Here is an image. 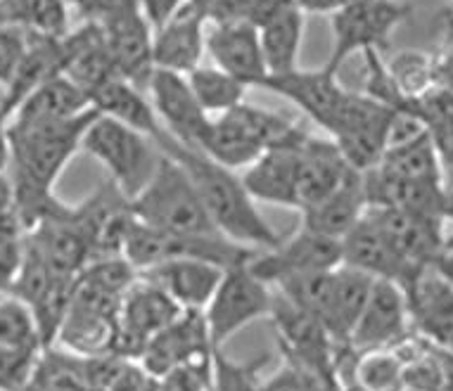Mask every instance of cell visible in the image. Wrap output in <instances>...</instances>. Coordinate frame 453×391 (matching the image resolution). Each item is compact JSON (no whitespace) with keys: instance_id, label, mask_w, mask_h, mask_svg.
Listing matches in <instances>:
<instances>
[{"instance_id":"8fae6325","label":"cell","mask_w":453,"mask_h":391,"mask_svg":"<svg viewBox=\"0 0 453 391\" xmlns=\"http://www.w3.org/2000/svg\"><path fill=\"white\" fill-rule=\"evenodd\" d=\"M103 27L107 50H110L114 72L135 88L148 93V83L155 74V58H152V36L155 29L145 19L138 3L110 12L96 19Z\"/></svg>"},{"instance_id":"4316f807","label":"cell","mask_w":453,"mask_h":391,"mask_svg":"<svg viewBox=\"0 0 453 391\" xmlns=\"http://www.w3.org/2000/svg\"><path fill=\"white\" fill-rule=\"evenodd\" d=\"M368 211V195H365V178L358 171H351L333 195L313 207L299 211L302 228L311 230L316 235L340 240L357 226Z\"/></svg>"},{"instance_id":"8d00e7d4","label":"cell","mask_w":453,"mask_h":391,"mask_svg":"<svg viewBox=\"0 0 453 391\" xmlns=\"http://www.w3.org/2000/svg\"><path fill=\"white\" fill-rule=\"evenodd\" d=\"M333 271H319V273H304L278 282V295L288 299L292 306L304 310L309 316L319 318L323 323L330 302V289H333Z\"/></svg>"},{"instance_id":"ee69618b","label":"cell","mask_w":453,"mask_h":391,"mask_svg":"<svg viewBox=\"0 0 453 391\" xmlns=\"http://www.w3.org/2000/svg\"><path fill=\"white\" fill-rule=\"evenodd\" d=\"M27 48V31L17 27H0V86H8Z\"/></svg>"},{"instance_id":"484cf974","label":"cell","mask_w":453,"mask_h":391,"mask_svg":"<svg viewBox=\"0 0 453 391\" xmlns=\"http://www.w3.org/2000/svg\"><path fill=\"white\" fill-rule=\"evenodd\" d=\"M409 310L420 333L453 354V285L437 268H425L406 289Z\"/></svg>"},{"instance_id":"f907efd6","label":"cell","mask_w":453,"mask_h":391,"mask_svg":"<svg viewBox=\"0 0 453 391\" xmlns=\"http://www.w3.org/2000/svg\"><path fill=\"white\" fill-rule=\"evenodd\" d=\"M67 3L79 8V12L86 19H100V17L110 15V12L124 8V5L138 3V0H67Z\"/></svg>"},{"instance_id":"cb8c5ba5","label":"cell","mask_w":453,"mask_h":391,"mask_svg":"<svg viewBox=\"0 0 453 391\" xmlns=\"http://www.w3.org/2000/svg\"><path fill=\"white\" fill-rule=\"evenodd\" d=\"M306 135L292 145L266 150L257 162L247 166V171L240 178H242V183H245L254 202L297 209L299 148L306 141Z\"/></svg>"},{"instance_id":"74e56055","label":"cell","mask_w":453,"mask_h":391,"mask_svg":"<svg viewBox=\"0 0 453 391\" xmlns=\"http://www.w3.org/2000/svg\"><path fill=\"white\" fill-rule=\"evenodd\" d=\"M387 72L406 103H416L427 90L434 88L432 55L427 52L402 50L387 62Z\"/></svg>"},{"instance_id":"52a82bcc","label":"cell","mask_w":453,"mask_h":391,"mask_svg":"<svg viewBox=\"0 0 453 391\" xmlns=\"http://www.w3.org/2000/svg\"><path fill=\"white\" fill-rule=\"evenodd\" d=\"M385 104L364 93H347L342 107L327 126L330 141L342 152L344 162L358 173H368L382 162L387 152V128L392 114Z\"/></svg>"},{"instance_id":"816d5d0a","label":"cell","mask_w":453,"mask_h":391,"mask_svg":"<svg viewBox=\"0 0 453 391\" xmlns=\"http://www.w3.org/2000/svg\"><path fill=\"white\" fill-rule=\"evenodd\" d=\"M302 12H313V15H334L337 10L349 5L351 0H295Z\"/></svg>"},{"instance_id":"11a10c76","label":"cell","mask_w":453,"mask_h":391,"mask_svg":"<svg viewBox=\"0 0 453 391\" xmlns=\"http://www.w3.org/2000/svg\"><path fill=\"white\" fill-rule=\"evenodd\" d=\"M5 24H8V22H5V15H3V10H0V27H5Z\"/></svg>"},{"instance_id":"9a60e30c","label":"cell","mask_w":453,"mask_h":391,"mask_svg":"<svg viewBox=\"0 0 453 391\" xmlns=\"http://www.w3.org/2000/svg\"><path fill=\"white\" fill-rule=\"evenodd\" d=\"M365 216L382 230V235L411 266L432 268L444 254V218L392 207H368Z\"/></svg>"},{"instance_id":"7bdbcfd3","label":"cell","mask_w":453,"mask_h":391,"mask_svg":"<svg viewBox=\"0 0 453 391\" xmlns=\"http://www.w3.org/2000/svg\"><path fill=\"white\" fill-rule=\"evenodd\" d=\"M207 24L247 22L252 0H188Z\"/></svg>"},{"instance_id":"4fadbf2b","label":"cell","mask_w":453,"mask_h":391,"mask_svg":"<svg viewBox=\"0 0 453 391\" xmlns=\"http://www.w3.org/2000/svg\"><path fill=\"white\" fill-rule=\"evenodd\" d=\"M148 96L164 131L183 148L200 150L211 117L200 107L186 76L155 69L148 83Z\"/></svg>"},{"instance_id":"6da1fadb","label":"cell","mask_w":453,"mask_h":391,"mask_svg":"<svg viewBox=\"0 0 453 391\" xmlns=\"http://www.w3.org/2000/svg\"><path fill=\"white\" fill-rule=\"evenodd\" d=\"M96 117L97 111L90 110L81 117L52 124H8V176L15 188L17 216L24 233L34 230L38 223L62 209V202L55 197L52 188L72 157L81 150L83 135Z\"/></svg>"},{"instance_id":"ba28073f","label":"cell","mask_w":453,"mask_h":391,"mask_svg":"<svg viewBox=\"0 0 453 391\" xmlns=\"http://www.w3.org/2000/svg\"><path fill=\"white\" fill-rule=\"evenodd\" d=\"M275 333L280 340L282 354H288V363L311 372L327 389H340L337 382V363H334V341L326 325L319 318L309 316L297 306H292L280 295L273 296L271 313Z\"/></svg>"},{"instance_id":"7a4b0ae2","label":"cell","mask_w":453,"mask_h":391,"mask_svg":"<svg viewBox=\"0 0 453 391\" xmlns=\"http://www.w3.org/2000/svg\"><path fill=\"white\" fill-rule=\"evenodd\" d=\"M155 145L186 169L219 235L257 251L273 249L280 242L282 237L261 216L257 202L235 171L216 164L200 150L183 148L166 131L157 138Z\"/></svg>"},{"instance_id":"681fc988","label":"cell","mask_w":453,"mask_h":391,"mask_svg":"<svg viewBox=\"0 0 453 391\" xmlns=\"http://www.w3.org/2000/svg\"><path fill=\"white\" fill-rule=\"evenodd\" d=\"M432 74L437 88L453 93V41L439 55H432Z\"/></svg>"},{"instance_id":"4dcf8cb0","label":"cell","mask_w":453,"mask_h":391,"mask_svg":"<svg viewBox=\"0 0 453 391\" xmlns=\"http://www.w3.org/2000/svg\"><path fill=\"white\" fill-rule=\"evenodd\" d=\"M304 38V12L292 8L259 29L261 55L268 74H288L297 69L299 50Z\"/></svg>"},{"instance_id":"bcb514c9","label":"cell","mask_w":453,"mask_h":391,"mask_svg":"<svg viewBox=\"0 0 453 391\" xmlns=\"http://www.w3.org/2000/svg\"><path fill=\"white\" fill-rule=\"evenodd\" d=\"M297 8V3L295 0H252V8H250V17H247V22L261 29L264 24H268L275 17H280L282 12H288V10Z\"/></svg>"},{"instance_id":"7c38bea8","label":"cell","mask_w":453,"mask_h":391,"mask_svg":"<svg viewBox=\"0 0 453 391\" xmlns=\"http://www.w3.org/2000/svg\"><path fill=\"white\" fill-rule=\"evenodd\" d=\"M337 266H342V242L304 228L250 261V271L268 288L295 275L333 271Z\"/></svg>"},{"instance_id":"c3c4849f","label":"cell","mask_w":453,"mask_h":391,"mask_svg":"<svg viewBox=\"0 0 453 391\" xmlns=\"http://www.w3.org/2000/svg\"><path fill=\"white\" fill-rule=\"evenodd\" d=\"M138 3H141L145 19L152 24V29L162 27L164 22H169L186 5V0H138Z\"/></svg>"},{"instance_id":"83f0119b","label":"cell","mask_w":453,"mask_h":391,"mask_svg":"<svg viewBox=\"0 0 453 391\" xmlns=\"http://www.w3.org/2000/svg\"><path fill=\"white\" fill-rule=\"evenodd\" d=\"M90 97L83 93L74 81H69L67 76H55L41 88L31 93L19 110L12 114L8 124L15 126H36V124H52V121H67L90 111Z\"/></svg>"},{"instance_id":"9c48e42d","label":"cell","mask_w":453,"mask_h":391,"mask_svg":"<svg viewBox=\"0 0 453 391\" xmlns=\"http://www.w3.org/2000/svg\"><path fill=\"white\" fill-rule=\"evenodd\" d=\"M273 296L266 282H261L250 271V264L226 268L211 302L202 310L211 344L219 349L242 327L268 316L273 306Z\"/></svg>"},{"instance_id":"836d02e7","label":"cell","mask_w":453,"mask_h":391,"mask_svg":"<svg viewBox=\"0 0 453 391\" xmlns=\"http://www.w3.org/2000/svg\"><path fill=\"white\" fill-rule=\"evenodd\" d=\"M193 96L209 117H221L245 103V83L219 67H197L186 76Z\"/></svg>"},{"instance_id":"44dd1931","label":"cell","mask_w":453,"mask_h":391,"mask_svg":"<svg viewBox=\"0 0 453 391\" xmlns=\"http://www.w3.org/2000/svg\"><path fill=\"white\" fill-rule=\"evenodd\" d=\"M226 268L202 258H169L141 271V278L164 289L183 310H204Z\"/></svg>"},{"instance_id":"ac0fdd59","label":"cell","mask_w":453,"mask_h":391,"mask_svg":"<svg viewBox=\"0 0 453 391\" xmlns=\"http://www.w3.org/2000/svg\"><path fill=\"white\" fill-rule=\"evenodd\" d=\"M214 349L204 313L202 310H183L166 330H162L155 340L150 341L138 365L148 375L162 377L172 368L209 358L214 354Z\"/></svg>"},{"instance_id":"f5cc1de1","label":"cell","mask_w":453,"mask_h":391,"mask_svg":"<svg viewBox=\"0 0 453 391\" xmlns=\"http://www.w3.org/2000/svg\"><path fill=\"white\" fill-rule=\"evenodd\" d=\"M434 268H437L439 273L444 275L446 280L451 282L453 285V247H446L444 254L437 258V264H434Z\"/></svg>"},{"instance_id":"e0dca14e","label":"cell","mask_w":453,"mask_h":391,"mask_svg":"<svg viewBox=\"0 0 453 391\" xmlns=\"http://www.w3.org/2000/svg\"><path fill=\"white\" fill-rule=\"evenodd\" d=\"M259 88H268L275 96L297 104L306 117L323 126L326 131L349 93L337 79V72L327 65L320 69L297 67L288 74H268L259 83Z\"/></svg>"},{"instance_id":"277c9868","label":"cell","mask_w":453,"mask_h":391,"mask_svg":"<svg viewBox=\"0 0 453 391\" xmlns=\"http://www.w3.org/2000/svg\"><path fill=\"white\" fill-rule=\"evenodd\" d=\"M81 148L103 164L111 185L127 202L134 200L150 183L162 159V150L157 148L152 138L103 114H97L96 121L88 126Z\"/></svg>"},{"instance_id":"603a6c76","label":"cell","mask_w":453,"mask_h":391,"mask_svg":"<svg viewBox=\"0 0 453 391\" xmlns=\"http://www.w3.org/2000/svg\"><path fill=\"white\" fill-rule=\"evenodd\" d=\"M351 166L344 162L342 152L333 141L306 135L299 148L297 166V211L319 204L333 195L351 173Z\"/></svg>"},{"instance_id":"ab89813d","label":"cell","mask_w":453,"mask_h":391,"mask_svg":"<svg viewBox=\"0 0 453 391\" xmlns=\"http://www.w3.org/2000/svg\"><path fill=\"white\" fill-rule=\"evenodd\" d=\"M211 356L172 368L166 375L157 377L162 391H211Z\"/></svg>"},{"instance_id":"9f6ffc18","label":"cell","mask_w":453,"mask_h":391,"mask_svg":"<svg viewBox=\"0 0 453 391\" xmlns=\"http://www.w3.org/2000/svg\"><path fill=\"white\" fill-rule=\"evenodd\" d=\"M451 34H453V17H451Z\"/></svg>"},{"instance_id":"f546056e","label":"cell","mask_w":453,"mask_h":391,"mask_svg":"<svg viewBox=\"0 0 453 391\" xmlns=\"http://www.w3.org/2000/svg\"><path fill=\"white\" fill-rule=\"evenodd\" d=\"M372 278L349 266H337L333 273V289L327 302L323 325L334 344H349V337L357 327L361 310L371 295Z\"/></svg>"},{"instance_id":"d590c367","label":"cell","mask_w":453,"mask_h":391,"mask_svg":"<svg viewBox=\"0 0 453 391\" xmlns=\"http://www.w3.org/2000/svg\"><path fill=\"white\" fill-rule=\"evenodd\" d=\"M358 391H402L403 384V361L394 349H378L358 354L354 368Z\"/></svg>"},{"instance_id":"1f68e13d","label":"cell","mask_w":453,"mask_h":391,"mask_svg":"<svg viewBox=\"0 0 453 391\" xmlns=\"http://www.w3.org/2000/svg\"><path fill=\"white\" fill-rule=\"evenodd\" d=\"M385 176L413 183H444V166L430 138V131L418 141L406 142L402 148L387 150L382 162L375 166Z\"/></svg>"},{"instance_id":"30bf717a","label":"cell","mask_w":453,"mask_h":391,"mask_svg":"<svg viewBox=\"0 0 453 391\" xmlns=\"http://www.w3.org/2000/svg\"><path fill=\"white\" fill-rule=\"evenodd\" d=\"M183 313L164 289L138 275V280L121 296L117 313V337L111 354L121 361H141L142 351Z\"/></svg>"},{"instance_id":"ffe728a7","label":"cell","mask_w":453,"mask_h":391,"mask_svg":"<svg viewBox=\"0 0 453 391\" xmlns=\"http://www.w3.org/2000/svg\"><path fill=\"white\" fill-rule=\"evenodd\" d=\"M207 52L216 67L240 79L247 88H259L268 76L259 29L250 22L207 24Z\"/></svg>"},{"instance_id":"f35d334b","label":"cell","mask_w":453,"mask_h":391,"mask_svg":"<svg viewBox=\"0 0 453 391\" xmlns=\"http://www.w3.org/2000/svg\"><path fill=\"white\" fill-rule=\"evenodd\" d=\"M266 356H259L250 363H238L214 349L211 356V391H261L259 370L266 363Z\"/></svg>"},{"instance_id":"8992f818","label":"cell","mask_w":453,"mask_h":391,"mask_svg":"<svg viewBox=\"0 0 453 391\" xmlns=\"http://www.w3.org/2000/svg\"><path fill=\"white\" fill-rule=\"evenodd\" d=\"M411 5L399 0H351L349 5L330 15L333 24V52L327 67L340 72L354 55L382 50L392 31L409 19Z\"/></svg>"},{"instance_id":"5bb4252c","label":"cell","mask_w":453,"mask_h":391,"mask_svg":"<svg viewBox=\"0 0 453 391\" xmlns=\"http://www.w3.org/2000/svg\"><path fill=\"white\" fill-rule=\"evenodd\" d=\"M409 296L396 282L372 280L371 295L347 347L357 354L392 349L409 330Z\"/></svg>"},{"instance_id":"60d3db41","label":"cell","mask_w":453,"mask_h":391,"mask_svg":"<svg viewBox=\"0 0 453 391\" xmlns=\"http://www.w3.org/2000/svg\"><path fill=\"white\" fill-rule=\"evenodd\" d=\"M36 351L0 349V391H19L29 382L38 365Z\"/></svg>"},{"instance_id":"7dc6e473","label":"cell","mask_w":453,"mask_h":391,"mask_svg":"<svg viewBox=\"0 0 453 391\" xmlns=\"http://www.w3.org/2000/svg\"><path fill=\"white\" fill-rule=\"evenodd\" d=\"M0 228H22L19 216H17L15 188H12L8 171L0 173Z\"/></svg>"},{"instance_id":"2e32d148","label":"cell","mask_w":453,"mask_h":391,"mask_svg":"<svg viewBox=\"0 0 453 391\" xmlns=\"http://www.w3.org/2000/svg\"><path fill=\"white\" fill-rule=\"evenodd\" d=\"M342 266L357 268L372 280L396 282L399 288H403V292L425 271L411 266L368 216H364L342 237Z\"/></svg>"},{"instance_id":"5b68a950","label":"cell","mask_w":453,"mask_h":391,"mask_svg":"<svg viewBox=\"0 0 453 391\" xmlns=\"http://www.w3.org/2000/svg\"><path fill=\"white\" fill-rule=\"evenodd\" d=\"M257 254H259L257 249L240 247L226 237L173 235V233L148 228L135 218L121 247V257L127 258L138 273L169 258H202L221 268H233L250 264Z\"/></svg>"},{"instance_id":"3957f363","label":"cell","mask_w":453,"mask_h":391,"mask_svg":"<svg viewBox=\"0 0 453 391\" xmlns=\"http://www.w3.org/2000/svg\"><path fill=\"white\" fill-rule=\"evenodd\" d=\"M127 204L135 221L148 228L173 235L221 237L186 169L164 152L150 183Z\"/></svg>"},{"instance_id":"f6af8a7d","label":"cell","mask_w":453,"mask_h":391,"mask_svg":"<svg viewBox=\"0 0 453 391\" xmlns=\"http://www.w3.org/2000/svg\"><path fill=\"white\" fill-rule=\"evenodd\" d=\"M261 391H330L327 387L316 380L311 372L297 368L288 363L285 368L278 370L268 382L261 384Z\"/></svg>"},{"instance_id":"d6986e66","label":"cell","mask_w":453,"mask_h":391,"mask_svg":"<svg viewBox=\"0 0 453 391\" xmlns=\"http://www.w3.org/2000/svg\"><path fill=\"white\" fill-rule=\"evenodd\" d=\"M207 52V22L186 0L176 15L157 27L152 36V58L155 69L188 76L202 67Z\"/></svg>"},{"instance_id":"e575fe53","label":"cell","mask_w":453,"mask_h":391,"mask_svg":"<svg viewBox=\"0 0 453 391\" xmlns=\"http://www.w3.org/2000/svg\"><path fill=\"white\" fill-rule=\"evenodd\" d=\"M0 349L10 351H43V340L34 310L17 296L0 302Z\"/></svg>"},{"instance_id":"d4e9b609","label":"cell","mask_w":453,"mask_h":391,"mask_svg":"<svg viewBox=\"0 0 453 391\" xmlns=\"http://www.w3.org/2000/svg\"><path fill=\"white\" fill-rule=\"evenodd\" d=\"M62 48H65L62 74L67 76L69 81H74L88 97L104 81L117 76L103 27L96 19H86L79 29H69L62 36Z\"/></svg>"},{"instance_id":"f1b7e54d","label":"cell","mask_w":453,"mask_h":391,"mask_svg":"<svg viewBox=\"0 0 453 391\" xmlns=\"http://www.w3.org/2000/svg\"><path fill=\"white\" fill-rule=\"evenodd\" d=\"M90 107L103 117H110L134 131H141L152 141L164 134L162 124H159L152 103L145 97V93L121 76H114L110 81H104L100 88L93 90Z\"/></svg>"},{"instance_id":"d6a6232c","label":"cell","mask_w":453,"mask_h":391,"mask_svg":"<svg viewBox=\"0 0 453 391\" xmlns=\"http://www.w3.org/2000/svg\"><path fill=\"white\" fill-rule=\"evenodd\" d=\"M0 10L10 27L27 34L65 36L69 31L67 0H0Z\"/></svg>"},{"instance_id":"7402d4cb","label":"cell","mask_w":453,"mask_h":391,"mask_svg":"<svg viewBox=\"0 0 453 391\" xmlns=\"http://www.w3.org/2000/svg\"><path fill=\"white\" fill-rule=\"evenodd\" d=\"M65 67V48L62 36H41V34H27V48L15 69L12 81L5 86V96L0 100V124L8 126L19 104L48 83L55 76H62Z\"/></svg>"},{"instance_id":"db71d44e","label":"cell","mask_w":453,"mask_h":391,"mask_svg":"<svg viewBox=\"0 0 453 391\" xmlns=\"http://www.w3.org/2000/svg\"><path fill=\"white\" fill-rule=\"evenodd\" d=\"M10 164V145H8V126L0 124V173L8 171Z\"/></svg>"},{"instance_id":"b9f144b4","label":"cell","mask_w":453,"mask_h":391,"mask_svg":"<svg viewBox=\"0 0 453 391\" xmlns=\"http://www.w3.org/2000/svg\"><path fill=\"white\" fill-rule=\"evenodd\" d=\"M24 261V230L0 228V292H8L15 285Z\"/></svg>"}]
</instances>
